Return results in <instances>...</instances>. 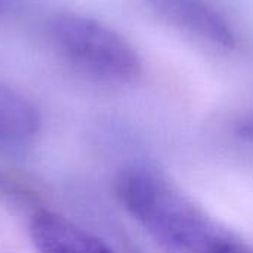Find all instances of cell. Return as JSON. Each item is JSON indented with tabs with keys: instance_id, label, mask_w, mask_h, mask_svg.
Here are the masks:
<instances>
[{
	"instance_id": "obj_6",
	"label": "cell",
	"mask_w": 253,
	"mask_h": 253,
	"mask_svg": "<svg viewBox=\"0 0 253 253\" xmlns=\"http://www.w3.org/2000/svg\"><path fill=\"white\" fill-rule=\"evenodd\" d=\"M25 0H0V19H4L21 9Z\"/></svg>"
},
{
	"instance_id": "obj_4",
	"label": "cell",
	"mask_w": 253,
	"mask_h": 253,
	"mask_svg": "<svg viewBox=\"0 0 253 253\" xmlns=\"http://www.w3.org/2000/svg\"><path fill=\"white\" fill-rule=\"evenodd\" d=\"M30 236L37 253H119L93 233L50 211L31 216Z\"/></svg>"
},
{
	"instance_id": "obj_2",
	"label": "cell",
	"mask_w": 253,
	"mask_h": 253,
	"mask_svg": "<svg viewBox=\"0 0 253 253\" xmlns=\"http://www.w3.org/2000/svg\"><path fill=\"white\" fill-rule=\"evenodd\" d=\"M46 39L55 53L80 76L105 86H130L145 73L138 47L117 28L76 10L52 13Z\"/></svg>"
},
{
	"instance_id": "obj_5",
	"label": "cell",
	"mask_w": 253,
	"mask_h": 253,
	"mask_svg": "<svg viewBox=\"0 0 253 253\" xmlns=\"http://www.w3.org/2000/svg\"><path fill=\"white\" fill-rule=\"evenodd\" d=\"M42 130L37 107L19 90L0 82V153L27 150Z\"/></svg>"
},
{
	"instance_id": "obj_1",
	"label": "cell",
	"mask_w": 253,
	"mask_h": 253,
	"mask_svg": "<svg viewBox=\"0 0 253 253\" xmlns=\"http://www.w3.org/2000/svg\"><path fill=\"white\" fill-rule=\"evenodd\" d=\"M116 196L162 253H253L162 172L132 166L116 179Z\"/></svg>"
},
{
	"instance_id": "obj_3",
	"label": "cell",
	"mask_w": 253,
	"mask_h": 253,
	"mask_svg": "<svg viewBox=\"0 0 253 253\" xmlns=\"http://www.w3.org/2000/svg\"><path fill=\"white\" fill-rule=\"evenodd\" d=\"M157 24L206 53L230 58L245 47V34L221 0H136Z\"/></svg>"
}]
</instances>
